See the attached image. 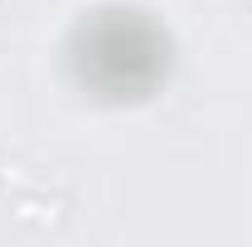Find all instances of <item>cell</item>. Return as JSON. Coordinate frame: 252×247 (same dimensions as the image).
Wrapping results in <instances>:
<instances>
[]
</instances>
